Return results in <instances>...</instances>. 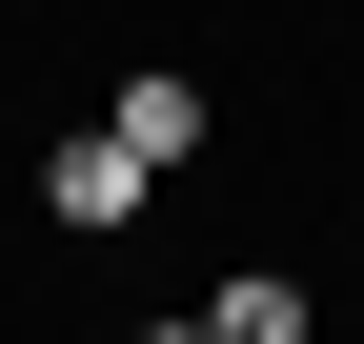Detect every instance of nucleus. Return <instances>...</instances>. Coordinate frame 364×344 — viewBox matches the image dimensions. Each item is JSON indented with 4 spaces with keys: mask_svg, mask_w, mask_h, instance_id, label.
Listing matches in <instances>:
<instances>
[{
    "mask_svg": "<svg viewBox=\"0 0 364 344\" xmlns=\"http://www.w3.org/2000/svg\"><path fill=\"white\" fill-rule=\"evenodd\" d=\"M142 203H162V162L122 142V122H102V142H41V243H122Z\"/></svg>",
    "mask_w": 364,
    "mask_h": 344,
    "instance_id": "f257e3e1",
    "label": "nucleus"
},
{
    "mask_svg": "<svg viewBox=\"0 0 364 344\" xmlns=\"http://www.w3.org/2000/svg\"><path fill=\"white\" fill-rule=\"evenodd\" d=\"M102 122H122V142H142V162H203V142H223V122H203V81H182V61H142V81H122Z\"/></svg>",
    "mask_w": 364,
    "mask_h": 344,
    "instance_id": "f03ea898",
    "label": "nucleus"
},
{
    "mask_svg": "<svg viewBox=\"0 0 364 344\" xmlns=\"http://www.w3.org/2000/svg\"><path fill=\"white\" fill-rule=\"evenodd\" d=\"M203 344H324V304L284 264H243V284H203Z\"/></svg>",
    "mask_w": 364,
    "mask_h": 344,
    "instance_id": "7ed1b4c3",
    "label": "nucleus"
},
{
    "mask_svg": "<svg viewBox=\"0 0 364 344\" xmlns=\"http://www.w3.org/2000/svg\"><path fill=\"white\" fill-rule=\"evenodd\" d=\"M122 344H203V304H182V324H122Z\"/></svg>",
    "mask_w": 364,
    "mask_h": 344,
    "instance_id": "20e7f679",
    "label": "nucleus"
}]
</instances>
